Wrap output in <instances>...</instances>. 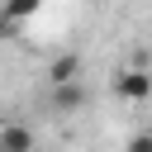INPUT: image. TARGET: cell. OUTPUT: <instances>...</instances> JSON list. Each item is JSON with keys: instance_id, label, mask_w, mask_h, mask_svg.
<instances>
[{"instance_id": "cell-2", "label": "cell", "mask_w": 152, "mask_h": 152, "mask_svg": "<svg viewBox=\"0 0 152 152\" xmlns=\"http://www.w3.org/2000/svg\"><path fill=\"white\" fill-rule=\"evenodd\" d=\"M81 71H86L81 52H62V57H52V62H48V86H66V81H81Z\"/></svg>"}, {"instance_id": "cell-7", "label": "cell", "mask_w": 152, "mask_h": 152, "mask_svg": "<svg viewBox=\"0 0 152 152\" xmlns=\"http://www.w3.org/2000/svg\"><path fill=\"white\" fill-rule=\"evenodd\" d=\"M14 28H19V24H14V19H5V14H0V43H5V38H10V33H14Z\"/></svg>"}, {"instance_id": "cell-4", "label": "cell", "mask_w": 152, "mask_h": 152, "mask_svg": "<svg viewBox=\"0 0 152 152\" xmlns=\"http://www.w3.org/2000/svg\"><path fill=\"white\" fill-rule=\"evenodd\" d=\"M81 104H86V86H81V81L52 86V109H57V114H71V109H81Z\"/></svg>"}, {"instance_id": "cell-1", "label": "cell", "mask_w": 152, "mask_h": 152, "mask_svg": "<svg viewBox=\"0 0 152 152\" xmlns=\"http://www.w3.org/2000/svg\"><path fill=\"white\" fill-rule=\"evenodd\" d=\"M114 95L128 100V104L152 100V71H147V66H124V71L114 76Z\"/></svg>"}, {"instance_id": "cell-6", "label": "cell", "mask_w": 152, "mask_h": 152, "mask_svg": "<svg viewBox=\"0 0 152 152\" xmlns=\"http://www.w3.org/2000/svg\"><path fill=\"white\" fill-rule=\"evenodd\" d=\"M124 152H152V133H133L124 142Z\"/></svg>"}, {"instance_id": "cell-5", "label": "cell", "mask_w": 152, "mask_h": 152, "mask_svg": "<svg viewBox=\"0 0 152 152\" xmlns=\"http://www.w3.org/2000/svg\"><path fill=\"white\" fill-rule=\"evenodd\" d=\"M38 10H43V0H0V14H5V19H14V24L33 19Z\"/></svg>"}, {"instance_id": "cell-3", "label": "cell", "mask_w": 152, "mask_h": 152, "mask_svg": "<svg viewBox=\"0 0 152 152\" xmlns=\"http://www.w3.org/2000/svg\"><path fill=\"white\" fill-rule=\"evenodd\" d=\"M38 138L28 124H0V152H33Z\"/></svg>"}]
</instances>
